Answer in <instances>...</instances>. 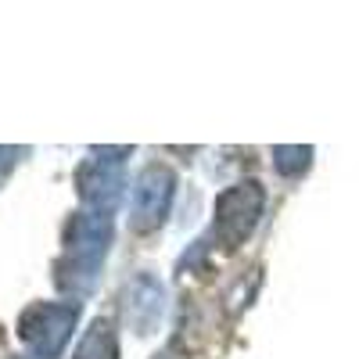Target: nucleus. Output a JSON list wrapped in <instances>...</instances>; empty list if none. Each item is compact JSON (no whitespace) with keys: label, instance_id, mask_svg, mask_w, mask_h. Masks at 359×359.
Masks as SVG:
<instances>
[{"label":"nucleus","instance_id":"nucleus-1","mask_svg":"<svg viewBox=\"0 0 359 359\" xmlns=\"http://www.w3.org/2000/svg\"><path fill=\"white\" fill-rule=\"evenodd\" d=\"M111 245V219L97 212H76L65 226V248L57 259V287L86 294Z\"/></svg>","mask_w":359,"mask_h":359},{"label":"nucleus","instance_id":"nucleus-2","mask_svg":"<svg viewBox=\"0 0 359 359\" xmlns=\"http://www.w3.org/2000/svg\"><path fill=\"white\" fill-rule=\"evenodd\" d=\"M266 208V191L259 180H241L226 187L212 205V241L223 252H237L255 233Z\"/></svg>","mask_w":359,"mask_h":359},{"label":"nucleus","instance_id":"nucleus-3","mask_svg":"<svg viewBox=\"0 0 359 359\" xmlns=\"http://www.w3.org/2000/svg\"><path fill=\"white\" fill-rule=\"evenodd\" d=\"M79 323V302H33L18 316V338L36 359H57Z\"/></svg>","mask_w":359,"mask_h":359},{"label":"nucleus","instance_id":"nucleus-4","mask_svg":"<svg viewBox=\"0 0 359 359\" xmlns=\"http://www.w3.org/2000/svg\"><path fill=\"white\" fill-rule=\"evenodd\" d=\"M172 194H176V172L162 162L144 165L130 194V230L133 233L158 230L172 208Z\"/></svg>","mask_w":359,"mask_h":359},{"label":"nucleus","instance_id":"nucleus-5","mask_svg":"<svg viewBox=\"0 0 359 359\" xmlns=\"http://www.w3.org/2000/svg\"><path fill=\"white\" fill-rule=\"evenodd\" d=\"M126 147H101L94 151V158H86L76 172V187L79 198L90 212L97 216H111V208L123 198L126 187V176H123V158H111V155H123Z\"/></svg>","mask_w":359,"mask_h":359},{"label":"nucleus","instance_id":"nucleus-6","mask_svg":"<svg viewBox=\"0 0 359 359\" xmlns=\"http://www.w3.org/2000/svg\"><path fill=\"white\" fill-rule=\"evenodd\" d=\"M165 309V291L151 273L133 277V284L126 287V320L137 334H151L155 323L162 320Z\"/></svg>","mask_w":359,"mask_h":359},{"label":"nucleus","instance_id":"nucleus-7","mask_svg":"<svg viewBox=\"0 0 359 359\" xmlns=\"http://www.w3.org/2000/svg\"><path fill=\"white\" fill-rule=\"evenodd\" d=\"M72 359H118V334H115L111 320H94L90 323Z\"/></svg>","mask_w":359,"mask_h":359},{"label":"nucleus","instance_id":"nucleus-8","mask_svg":"<svg viewBox=\"0 0 359 359\" xmlns=\"http://www.w3.org/2000/svg\"><path fill=\"white\" fill-rule=\"evenodd\" d=\"M309 162H313V147H302V144H280V147H273V169L280 176L306 172Z\"/></svg>","mask_w":359,"mask_h":359},{"label":"nucleus","instance_id":"nucleus-9","mask_svg":"<svg viewBox=\"0 0 359 359\" xmlns=\"http://www.w3.org/2000/svg\"><path fill=\"white\" fill-rule=\"evenodd\" d=\"M11 359H29V355H11Z\"/></svg>","mask_w":359,"mask_h":359}]
</instances>
